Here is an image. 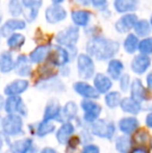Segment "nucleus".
<instances>
[{"label":"nucleus","instance_id":"40","mask_svg":"<svg viewBox=\"0 0 152 153\" xmlns=\"http://www.w3.org/2000/svg\"><path fill=\"white\" fill-rule=\"evenodd\" d=\"M91 3L97 10L104 12L108 10V0H91Z\"/></svg>","mask_w":152,"mask_h":153},{"label":"nucleus","instance_id":"42","mask_svg":"<svg viewBox=\"0 0 152 153\" xmlns=\"http://www.w3.org/2000/svg\"><path fill=\"white\" fill-rule=\"evenodd\" d=\"M131 153H149V151L145 147H136L134 149H132Z\"/></svg>","mask_w":152,"mask_h":153},{"label":"nucleus","instance_id":"11","mask_svg":"<svg viewBox=\"0 0 152 153\" xmlns=\"http://www.w3.org/2000/svg\"><path fill=\"white\" fill-rule=\"evenodd\" d=\"M136 22H138V16L136 14L129 13V14L123 15L116 22L115 28L119 33H125V32H128L130 29L133 28Z\"/></svg>","mask_w":152,"mask_h":153},{"label":"nucleus","instance_id":"37","mask_svg":"<svg viewBox=\"0 0 152 153\" xmlns=\"http://www.w3.org/2000/svg\"><path fill=\"white\" fill-rule=\"evenodd\" d=\"M8 13L13 18H18L23 14V5L21 0H10L8 1Z\"/></svg>","mask_w":152,"mask_h":153},{"label":"nucleus","instance_id":"35","mask_svg":"<svg viewBox=\"0 0 152 153\" xmlns=\"http://www.w3.org/2000/svg\"><path fill=\"white\" fill-rule=\"evenodd\" d=\"M133 29L136 36H143V38L149 36V33L151 32L150 23L147 20H145V19L138 20V22H136V26L133 27Z\"/></svg>","mask_w":152,"mask_h":153},{"label":"nucleus","instance_id":"13","mask_svg":"<svg viewBox=\"0 0 152 153\" xmlns=\"http://www.w3.org/2000/svg\"><path fill=\"white\" fill-rule=\"evenodd\" d=\"M10 153H35L36 147L33 139L30 137H23L13 142L10 146Z\"/></svg>","mask_w":152,"mask_h":153},{"label":"nucleus","instance_id":"10","mask_svg":"<svg viewBox=\"0 0 152 153\" xmlns=\"http://www.w3.org/2000/svg\"><path fill=\"white\" fill-rule=\"evenodd\" d=\"M62 115V106L61 103L56 99H51L47 103L46 107L44 111V116H43V121L45 122H51L53 120L59 121L61 120Z\"/></svg>","mask_w":152,"mask_h":153},{"label":"nucleus","instance_id":"30","mask_svg":"<svg viewBox=\"0 0 152 153\" xmlns=\"http://www.w3.org/2000/svg\"><path fill=\"white\" fill-rule=\"evenodd\" d=\"M139 0H115V8L120 14L133 12L138 8Z\"/></svg>","mask_w":152,"mask_h":153},{"label":"nucleus","instance_id":"21","mask_svg":"<svg viewBox=\"0 0 152 153\" xmlns=\"http://www.w3.org/2000/svg\"><path fill=\"white\" fill-rule=\"evenodd\" d=\"M113 87V81L108 75L98 73L94 76V88L100 94H108Z\"/></svg>","mask_w":152,"mask_h":153},{"label":"nucleus","instance_id":"25","mask_svg":"<svg viewBox=\"0 0 152 153\" xmlns=\"http://www.w3.org/2000/svg\"><path fill=\"white\" fill-rule=\"evenodd\" d=\"M122 111L124 113H127L129 115H138L142 111V105L139 101L134 100L131 97H127V98H123L120 103Z\"/></svg>","mask_w":152,"mask_h":153},{"label":"nucleus","instance_id":"44","mask_svg":"<svg viewBox=\"0 0 152 153\" xmlns=\"http://www.w3.org/2000/svg\"><path fill=\"white\" fill-rule=\"evenodd\" d=\"M146 80H147V85H148V89L152 92V72H150L148 75H147Z\"/></svg>","mask_w":152,"mask_h":153},{"label":"nucleus","instance_id":"3","mask_svg":"<svg viewBox=\"0 0 152 153\" xmlns=\"http://www.w3.org/2000/svg\"><path fill=\"white\" fill-rule=\"evenodd\" d=\"M91 134L105 140H113L116 133V125L113 121L105 119H98L90 124Z\"/></svg>","mask_w":152,"mask_h":153},{"label":"nucleus","instance_id":"50","mask_svg":"<svg viewBox=\"0 0 152 153\" xmlns=\"http://www.w3.org/2000/svg\"><path fill=\"white\" fill-rule=\"evenodd\" d=\"M1 22H2V16L0 15V24H1Z\"/></svg>","mask_w":152,"mask_h":153},{"label":"nucleus","instance_id":"15","mask_svg":"<svg viewBox=\"0 0 152 153\" xmlns=\"http://www.w3.org/2000/svg\"><path fill=\"white\" fill-rule=\"evenodd\" d=\"M151 66V59L148 55L144 54H138L133 57V59L131 61V70L133 73L138 75H142L144 73L147 72L149 68Z\"/></svg>","mask_w":152,"mask_h":153},{"label":"nucleus","instance_id":"9","mask_svg":"<svg viewBox=\"0 0 152 153\" xmlns=\"http://www.w3.org/2000/svg\"><path fill=\"white\" fill-rule=\"evenodd\" d=\"M67 17L66 10L59 4H52L48 6L45 10V18L50 24H56L61 21L65 20Z\"/></svg>","mask_w":152,"mask_h":153},{"label":"nucleus","instance_id":"38","mask_svg":"<svg viewBox=\"0 0 152 153\" xmlns=\"http://www.w3.org/2000/svg\"><path fill=\"white\" fill-rule=\"evenodd\" d=\"M138 50L141 54L149 55L152 53V38H146L139 43Z\"/></svg>","mask_w":152,"mask_h":153},{"label":"nucleus","instance_id":"43","mask_svg":"<svg viewBox=\"0 0 152 153\" xmlns=\"http://www.w3.org/2000/svg\"><path fill=\"white\" fill-rule=\"evenodd\" d=\"M40 153H59V151L54 149V148H51V147H45L44 149L41 150Z\"/></svg>","mask_w":152,"mask_h":153},{"label":"nucleus","instance_id":"1","mask_svg":"<svg viewBox=\"0 0 152 153\" xmlns=\"http://www.w3.org/2000/svg\"><path fill=\"white\" fill-rule=\"evenodd\" d=\"M87 54L98 61H108L119 52L120 44L110 39L95 36L87 43Z\"/></svg>","mask_w":152,"mask_h":153},{"label":"nucleus","instance_id":"17","mask_svg":"<svg viewBox=\"0 0 152 153\" xmlns=\"http://www.w3.org/2000/svg\"><path fill=\"white\" fill-rule=\"evenodd\" d=\"M21 2L23 7L27 10V13L24 15L25 20L26 22L31 23L37 19L39 10L43 4V0H21Z\"/></svg>","mask_w":152,"mask_h":153},{"label":"nucleus","instance_id":"32","mask_svg":"<svg viewBox=\"0 0 152 153\" xmlns=\"http://www.w3.org/2000/svg\"><path fill=\"white\" fill-rule=\"evenodd\" d=\"M139 43H140V41H139L138 36L134 33H129L125 38V40H124V43H123L124 50L127 53H129V54H132V53H134L138 50Z\"/></svg>","mask_w":152,"mask_h":153},{"label":"nucleus","instance_id":"47","mask_svg":"<svg viewBox=\"0 0 152 153\" xmlns=\"http://www.w3.org/2000/svg\"><path fill=\"white\" fill-rule=\"evenodd\" d=\"M4 104H5V99L3 98V96L0 95V111L4 109Z\"/></svg>","mask_w":152,"mask_h":153},{"label":"nucleus","instance_id":"31","mask_svg":"<svg viewBox=\"0 0 152 153\" xmlns=\"http://www.w3.org/2000/svg\"><path fill=\"white\" fill-rule=\"evenodd\" d=\"M116 150L119 153H128L130 152L132 147V142L129 135H120L116 139L115 144Z\"/></svg>","mask_w":152,"mask_h":153},{"label":"nucleus","instance_id":"24","mask_svg":"<svg viewBox=\"0 0 152 153\" xmlns=\"http://www.w3.org/2000/svg\"><path fill=\"white\" fill-rule=\"evenodd\" d=\"M37 87L41 90L45 91H51V92H62L65 90V85L59 79L56 77H51L48 79H43L40 83H38Z\"/></svg>","mask_w":152,"mask_h":153},{"label":"nucleus","instance_id":"2","mask_svg":"<svg viewBox=\"0 0 152 153\" xmlns=\"http://www.w3.org/2000/svg\"><path fill=\"white\" fill-rule=\"evenodd\" d=\"M1 130L4 137H18L23 134V119L19 115H6L1 119Z\"/></svg>","mask_w":152,"mask_h":153},{"label":"nucleus","instance_id":"39","mask_svg":"<svg viewBox=\"0 0 152 153\" xmlns=\"http://www.w3.org/2000/svg\"><path fill=\"white\" fill-rule=\"evenodd\" d=\"M119 83H120V89L122 92H127L130 89V76L128 74H123L119 79Z\"/></svg>","mask_w":152,"mask_h":153},{"label":"nucleus","instance_id":"20","mask_svg":"<svg viewBox=\"0 0 152 153\" xmlns=\"http://www.w3.org/2000/svg\"><path fill=\"white\" fill-rule=\"evenodd\" d=\"M140 122L134 117H126L122 118L118 123V128L122 133L125 135H130L134 133L139 129Z\"/></svg>","mask_w":152,"mask_h":153},{"label":"nucleus","instance_id":"19","mask_svg":"<svg viewBox=\"0 0 152 153\" xmlns=\"http://www.w3.org/2000/svg\"><path fill=\"white\" fill-rule=\"evenodd\" d=\"M75 131V126L71 122H65L56 131V141L61 145H67Z\"/></svg>","mask_w":152,"mask_h":153},{"label":"nucleus","instance_id":"12","mask_svg":"<svg viewBox=\"0 0 152 153\" xmlns=\"http://www.w3.org/2000/svg\"><path fill=\"white\" fill-rule=\"evenodd\" d=\"M25 27H26V21L18 18L10 19L0 27V36L8 38L14 33L15 30H22Z\"/></svg>","mask_w":152,"mask_h":153},{"label":"nucleus","instance_id":"34","mask_svg":"<svg viewBox=\"0 0 152 153\" xmlns=\"http://www.w3.org/2000/svg\"><path fill=\"white\" fill-rule=\"evenodd\" d=\"M25 43V36H23L22 33H14L12 36H10L7 38V41H6V44H7L8 48L13 49V50H16V49H20L21 47L24 45Z\"/></svg>","mask_w":152,"mask_h":153},{"label":"nucleus","instance_id":"4","mask_svg":"<svg viewBox=\"0 0 152 153\" xmlns=\"http://www.w3.org/2000/svg\"><path fill=\"white\" fill-rule=\"evenodd\" d=\"M79 39V28L77 26H69L63 29L56 34L55 41L62 47H66L67 49L75 48L76 43Z\"/></svg>","mask_w":152,"mask_h":153},{"label":"nucleus","instance_id":"51","mask_svg":"<svg viewBox=\"0 0 152 153\" xmlns=\"http://www.w3.org/2000/svg\"><path fill=\"white\" fill-rule=\"evenodd\" d=\"M150 24H151V27H152V17H151V19H150Z\"/></svg>","mask_w":152,"mask_h":153},{"label":"nucleus","instance_id":"27","mask_svg":"<svg viewBox=\"0 0 152 153\" xmlns=\"http://www.w3.org/2000/svg\"><path fill=\"white\" fill-rule=\"evenodd\" d=\"M77 114H78V106L76 105V103L73 102V101H69L62 108V115L59 121L63 123L70 122L71 120L76 119Z\"/></svg>","mask_w":152,"mask_h":153},{"label":"nucleus","instance_id":"29","mask_svg":"<svg viewBox=\"0 0 152 153\" xmlns=\"http://www.w3.org/2000/svg\"><path fill=\"white\" fill-rule=\"evenodd\" d=\"M71 18L73 23L77 27H85L89 24L91 20V13L89 10H73L71 14Z\"/></svg>","mask_w":152,"mask_h":153},{"label":"nucleus","instance_id":"45","mask_svg":"<svg viewBox=\"0 0 152 153\" xmlns=\"http://www.w3.org/2000/svg\"><path fill=\"white\" fill-rule=\"evenodd\" d=\"M146 125L149 127V128L152 129V111L147 115V117H146Z\"/></svg>","mask_w":152,"mask_h":153},{"label":"nucleus","instance_id":"23","mask_svg":"<svg viewBox=\"0 0 152 153\" xmlns=\"http://www.w3.org/2000/svg\"><path fill=\"white\" fill-rule=\"evenodd\" d=\"M52 46L50 45H41L33 50L29 54V61L33 64H40L49 57Z\"/></svg>","mask_w":152,"mask_h":153},{"label":"nucleus","instance_id":"41","mask_svg":"<svg viewBox=\"0 0 152 153\" xmlns=\"http://www.w3.org/2000/svg\"><path fill=\"white\" fill-rule=\"evenodd\" d=\"M81 153H100V148L95 144H87L82 148Z\"/></svg>","mask_w":152,"mask_h":153},{"label":"nucleus","instance_id":"36","mask_svg":"<svg viewBox=\"0 0 152 153\" xmlns=\"http://www.w3.org/2000/svg\"><path fill=\"white\" fill-rule=\"evenodd\" d=\"M105 104L108 108H112L114 109L116 108L117 106H119L120 103L122 101V97H121V94L119 92H108V94L105 95Z\"/></svg>","mask_w":152,"mask_h":153},{"label":"nucleus","instance_id":"28","mask_svg":"<svg viewBox=\"0 0 152 153\" xmlns=\"http://www.w3.org/2000/svg\"><path fill=\"white\" fill-rule=\"evenodd\" d=\"M16 62L14 61L13 54L10 51H3L0 53V72L1 73H10V71L15 70Z\"/></svg>","mask_w":152,"mask_h":153},{"label":"nucleus","instance_id":"6","mask_svg":"<svg viewBox=\"0 0 152 153\" xmlns=\"http://www.w3.org/2000/svg\"><path fill=\"white\" fill-rule=\"evenodd\" d=\"M77 71L80 78L82 79H91L95 74V64L90 55L87 54H79L77 57Z\"/></svg>","mask_w":152,"mask_h":153},{"label":"nucleus","instance_id":"8","mask_svg":"<svg viewBox=\"0 0 152 153\" xmlns=\"http://www.w3.org/2000/svg\"><path fill=\"white\" fill-rule=\"evenodd\" d=\"M50 62L53 66L56 67H66V65L71 59V54L68 49L64 48L62 46H53L51 48V52L49 54Z\"/></svg>","mask_w":152,"mask_h":153},{"label":"nucleus","instance_id":"52","mask_svg":"<svg viewBox=\"0 0 152 153\" xmlns=\"http://www.w3.org/2000/svg\"><path fill=\"white\" fill-rule=\"evenodd\" d=\"M151 146H152V137H151Z\"/></svg>","mask_w":152,"mask_h":153},{"label":"nucleus","instance_id":"7","mask_svg":"<svg viewBox=\"0 0 152 153\" xmlns=\"http://www.w3.org/2000/svg\"><path fill=\"white\" fill-rule=\"evenodd\" d=\"M4 111L7 115H19L21 117L27 116V107L20 96L7 97L4 104Z\"/></svg>","mask_w":152,"mask_h":153},{"label":"nucleus","instance_id":"26","mask_svg":"<svg viewBox=\"0 0 152 153\" xmlns=\"http://www.w3.org/2000/svg\"><path fill=\"white\" fill-rule=\"evenodd\" d=\"M124 65L120 59H113L108 62V76L112 80H118L123 75Z\"/></svg>","mask_w":152,"mask_h":153},{"label":"nucleus","instance_id":"18","mask_svg":"<svg viewBox=\"0 0 152 153\" xmlns=\"http://www.w3.org/2000/svg\"><path fill=\"white\" fill-rule=\"evenodd\" d=\"M130 93H131V98H133L134 100L139 101V102H143V101L149 100V95L147 89L144 87V85L142 83V81L140 79H134L132 81L131 85H130Z\"/></svg>","mask_w":152,"mask_h":153},{"label":"nucleus","instance_id":"48","mask_svg":"<svg viewBox=\"0 0 152 153\" xmlns=\"http://www.w3.org/2000/svg\"><path fill=\"white\" fill-rule=\"evenodd\" d=\"M77 2H78L79 4H81V5L87 6L90 3H91V0H77Z\"/></svg>","mask_w":152,"mask_h":153},{"label":"nucleus","instance_id":"49","mask_svg":"<svg viewBox=\"0 0 152 153\" xmlns=\"http://www.w3.org/2000/svg\"><path fill=\"white\" fill-rule=\"evenodd\" d=\"M54 4H61L62 2H64L65 0H51Z\"/></svg>","mask_w":152,"mask_h":153},{"label":"nucleus","instance_id":"16","mask_svg":"<svg viewBox=\"0 0 152 153\" xmlns=\"http://www.w3.org/2000/svg\"><path fill=\"white\" fill-rule=\"evenodd\" d=\"M28 87L29 82L26 79H16L4 88V94L7 97L20 96L25 91H27Z\"/></svg>","mask_w":152,"mask_h":153},{"label":"nucleus","instance_id":"22","mask_svg":"<svg viewBox=\"0 0 152 153\" xmlns=\"http://www.w3.org/2000/svg\"><path fill=\"white\" fill-rule=\"evenodd\" d=\"M15 71H16V74L21 77L30 76L31 72H33V69H31L29 59H27L25 55H19L16 59Z\"/></svg>","mask_w":152,"mask_h":153},{"label":"nucleus","instance_id":"5","mask_svg":"<svg viewBox=\"0 0 152 153\" xmlns=\"http://www.w3.org/2000/svg\"><path fill=\"white\" fill-rule=\"evenodd\" d=\"M80 107L83 111V121L87 124H92L99 119L102 113V106L94 100L83 99L80 103Z\"/></svg>","mask_w":152,"mask_h":153},{"label":"nucleus","instance_id":"14","mask_svg":"<svg viewBox=\"0 0 152 153\" xmlns=\"http://www.w3.org/2000/svg\"><path fill=\"white\" fill-rule=\"evenodd\" d=\"M73 90L75 91L79 96L83 97L87 100H95L99 98V93L96 91L94 87L89 85L85 81H77L73 85Z\"/></svg>","mask_w":152,"mask_h":153},{"label":"nucleus","instance_id":"46","mask_svg":"<svg viewBox=\"0 0 152 153\" xmlns=\"http://www.w3.org/2000/svg\"><path fill=\"white\" fill-rule=\"evenodd\" d=\"M4 140H5V137H4V135L2 134V132H0V151H1L2 148H3Z\"/></svg>","mask_w":152,"mask_h":153},{"label":"nucleus","instance_id":"33","mask_svg":"<svg viewBox=\"0 0 152 153\" xmlns=\"http://www.w3.org/2000/svg\"><path fill=\"white\" fill-rule=\"evenodd\" d=\"M55 130V125L52 122H45L41 121L37 125V129H36V133L39 137H45L47 135L51 134L52 132H54Z\"/></svg>","mask_w":152,"mask_h":153}]
</instances>
